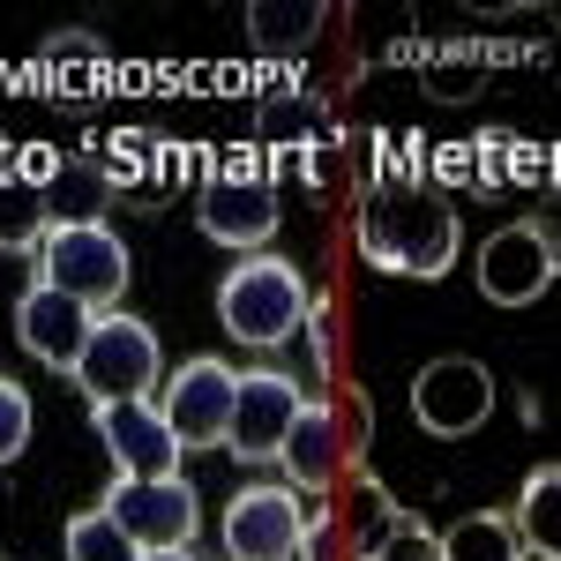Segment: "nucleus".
Returning <instances> with one entry per match:
<instances>
[{"mask_svg":"<svg viewBox=\"0 0 561 561\" xmlns=\"http://www.w3.org/2000/svg\"><path fill=\"white\" fill-rule=\"evenodd\" d=\"M457 248H465L457 210L427 187H412V180H382L359 203V255L389 277H427L434 285V277H449Z\"/></svg>","mask_w":561,"mask_h":561,"instance_id":"obj_1","label":"nucleus"},{"mask_svg":"<svg viewBox=\"0 0 561 561\" xmlns=\"http://www.w3.org/2000/svg\"><path fill=\"white\" fill-rule=\"evenodd\" d=\"M314 314V293H307L300 262L285 255H248L225 270V285H217V330L225 337H240V345H293L300 337V322Z\"/></svg>","mask_w":561,"mask_h":561,"instance_id":"obj_2","label":"nucleus"},{"mask_svg":"<svg viewBox=\"0 0 561 561\" xmlns=\"http://www.w3.org/2000/svg\"><path fill=\"white\" fill-rule=\"evenodd\" d=\"M128 270L135 262L113 225H53L38 240V277L31 285H53L76 307H90V314H113L121 293H128Z\"/></svg>","mask_w":561,"mask_h":561,"instance_id":"obj_3","label":"nucleus"},{"mask_svg":"<svg viewBox=\"0 0 561 561\" xmlns=\"http://www.w3.org/2000/svg\"><path fill=\"white\" fill-rule=\"evenodd\" d=\"M165 375V352H158V330L135 322V314H98L90 322V345L76 359V382H83L90 404H128V397H150V382Z\"/></svg>","mask_w":561,"mask_h":561,"instance_id":"obj_4","label":"nucleus"},{"mask_svg":"<svg viewBox=\"0 0 561 561\" xmlns=\"http://www.w3.org/2000/svg\"><path fill=\"white\" fill-rule=\"evenodd\" d=\"M277 180L262 173L255 158H225L203 187H195V225L210 232L217 248H270L277 232Z\"/></svg>","mask_w":561,"mask_h":561,"instance_id":"obj_5","label":"nucleus"},{"mask_svg":"<svg viewBox=\"0 0 561 561\" xmlns=\"http://www.w3.org/2000/svg\"><path fill=\"white\" fill-rule=\"evenodd\" d=\"M561 277V232L547 217H517L479 248V293L494 307H531L547 300Z\"/></svg>","mask_w":561,"mask_h":561,"instance_id":"obj_6","label":"nucleus"},{"mask_svg":"<svg viewBox=\"0 0 561 561\" xmlns=\"http://www.w3.org/2000/svg\"><path fill=\"white\" fill-rule=\"evenodd\" d=\"M105 517L128 531L135 554H165V547H195V524H203V510H195V486L187 479H121L113 472V486H105Z\"/></svg>","mask_w":561,"mask_h":561,"instance_id":"obj_7","label":"nucleus"},{"mask_svg":"<svg viewBox=\"0 0 561 561\" xmlns=\"http://www.w3.org/2000/svg\"><path fill=\"white\" fill-rule=\"evenodd\" d=\"M412 420L434 434V442H465L494 420V375L465 359V352H442L412 375Z\"/></svg>","mask_w":561,"mask_h":561,"instance_id":"obj_8","label":"nucleus"},{"mask_svg":"<svg viewBox=\"0 0 561 561\" xmlns=\"http://www.w3.org/2000/svg\"><path fill=\"white\" fill-rule=\"evenodd\" d=\"M232 397H240V367H225V359H187L173 382L158 389L150 404L165 412V427H173L180 449H225V427H232Z\"/></svg>","mask_w":561,"mask_h":561,"instance_id":"obj_9","label":"nucleus"},{"mask_svg":"<svg viewBox=\"0 0 561 561\" xmlns=\"http://www.w3.org/2000/svg\"><path fill=\"white\" fill-rule=\"evenodd\" d=\"M300 382L285 375V367H255V375H240V397H232V427H225V449L240 457V465H277V449H285V434L300 420Z\"/></svg>","mask_w":561,"mask_h":561,"instance_id":"obj_10","label":"nucleus"},{"mask_svg":"<svg viewBox=\"0 0 561 561\" xmlns=\"http://www.w3.org/2000/svg\"><path fill=\"white\" fill-rule=\"evenodd\" d=\"M225 554L232 561H300L307 554V517L293 486H240L225 510Z\"/></svg>","mask_w":561,"mask_h":561,"instance_id":"obj_11","label":"nucleus"},{"mask_svg":"<svg viewBox=\"0 0 561 561\" xmlns=\"http://www.w3.org/2000/svg\"><path fill=\"white\" fill-rule=\"evenodd\" d=\"M90 427L105 442L113 472L121 479H173L180 472V442L165 427V412L150 397H128V404H90Z\"/></svg>","mask_w":561,"mask_h":561,"instance_id":"obj_12","label":"nucleus"},{"mask_svg":"<svg viewBox=\"0 0 561 561\" xmlns=\"http://www.w3.org/2000/svg\"><path fill=\"white\" fill-rule=\"evenodd\" d=\"M90 307H76L68 293H53V285H31L23 300H15V337H23V352L38 359V367H53V375H76V359H83L90 345Z\"/></svg>","mask_w":561,"mask_h":561,"instance_id":"obj_13","label":"nucleus"},{"mask_svg":"<svg viewBox=\"0 0 561 561\" xmlns=\"http://www.w3.org/2000/svg\"><path fill=\"white\" fill-rule=\"evenodd\" d=\"M105 173H113V195L135 203V210H158L180 187V142L158 128H121L113 150H105Z\"/></svg>","mask_w":561,"mask_h":561,"instance_id":"obj_14","label":"nucleus"},{"mask_svg":"<svg viewBox=\"0 0 561 561\" xmlns=\"http://www.w3.org/2000/svg\"><path fill=\"white\" fill-rule=\"evenodd\" d=\"M277 465H285V486H293V494H322V486L337 479V465H345V434H337V412H330L322 397L300 404V420H293V434H285Z\"/></svg>","mask_w":561,"mask_h":561,"instance_id":"obj_15","label":"nucleus"},{"mask_svg":"<svg viewBox=\"0 0 561 561\" xmlns=\"http://www.w3.org/2000/svg\"><path fill=\"white\" fill-rule=\"evenodd\" d=\"M330 142V105L314 98V90H270L262 98V113H255V150L262 158H293V150H322Z\"/></svg>","mask_w":561,"mask_h":561,"instance_id":"obj_16","label":"nucleus"},{"mask_svg":"<svg viewBox=\"0 0 561 561\" xmlns=\"http://www.w3.org/2000/svg\"><path fill=\"white\" fill-rule=\"evenodd\" d=\"M38 187H45V217H53V225H105L113 203H121L105 158H60V165L38 173Z\"/></svg>","mask_w":561,"mask_h":561,"instance_id":"obj_17","label":"nucleus"},{"mask_svg":"<svg viewBox=\"0 0 561 561\" xmlns=\"http://www.w3.org/2000/svg\"><path fill=\"white\" fill-rule=\"evenodd\" d=\"M45 232H53V217H45V187H38V173H15V165H0V255H38Z\"/></svg>","mask_w":561,"mask_h":561,"instance_id":"obj_18","label":"nucleus"},{"mask_svg":"<svg viewBox=\"0 0 561 561\" xmlns=\"http://www.w3.org/2000/svg\"><path fill=\"white\" fill-rule=\"evenodd\" d=\"M554 510H561V465H539V472L524 479V494H517V517H510V531H517L524 554H561Z\"/></svg>","mask_w":561,"mask_h":561,"instance_id":"obj_19","label":"nucleus"},{"mask_svg":"<svg viewBox=\"0 0 561 561\" xmlns=\"http://www.w3.org/2000/svg\"><path fill=\"white\" fill-rule=\"evenodd\" d=\"M434 539H442V561H524L510 517H494V510H472V517H457Z\"/></svg>","mask_w":561,"mask_h":561,"instance_id":"obj_20","label":"nucleus"},{"mask_svg":"<svg viewBox=\"0 0 561 561\" xmlns=\"http://www.w3.org/2000/svg\"><path fill=\"white\" fill-rule=\"evenodd\" d=\"M60 547H68V561H142V554L128 547V531L105 517V510H83V517H68Z\"/></svg>","mask_w":561,"mask_h":561,"instance_id":"obj_21","label":"nucleus"},{"mask_svg":"<svg viewBox=\"0 0 561 561\" xmlns=\"http://www.w3.org/2000/svg\"><path fill=\"white\" fill-rule=\"evenodd\" d=\"M359 561H442V539H434L420 517H404V510H389V524L359 547Z\"/></svg>","mask_w":561,"mask_h":561,"instance_id":"obj_22","label":"nucleus"},{"mask_svg":"<svg viewBox=\"0 0 561 561\" xmlns=\"http://www.w3.org/2000/svg\"><path fill=\"white\" fill-rule=\"evenodd\" d=\"M314 23H322V8H277V0H255V8H248V31H255V45H270V53H300V45L314 38Z\"/></svg>","mask_w":561,"mask_h":561,"instance_id":"obj_23","label":"nucleus"},{"mask_svg":"<svg viewBox=\"0 0 561 561\" xmlns=\"http://www.w3.org/2000/svg\"><path fill=\"white\" fill-rule=\"evenodd\" d=\"M31 420H38V412H31V389L0 375V465H15V457L31 449Z\"/></svg>","mask_w":561,"mask_h":561,"instance_id":"obj_24","label":"nucleus"},{"mask_svg":"<svg viewBox=\"0 0 561 561\" xmlns=\"http://www.w3.org/2000/svg\"><path fill=\"white\" fill-rule=\"evenodd\" d=\"M45 60L53 68H105V38L98 31H53L45 38Z\"/></svg>","mask_w":561,"mask_h":561,"instance_id":"obj_25","label":"nucleus"},{"mask_svg":"<svg viewBox=\"0 0 561 561\" xmlns=\"http://www.w3.org/2000/svg\"><path fill=\"white\" fill-rule=\"evenodd\" d=\"M142 561H203L195 547H165V554H142Z\"/></svg>","mask_w":561,"mask_h":561,"instance_id":"obj_26","label":"nucleus"}]
</instances>
